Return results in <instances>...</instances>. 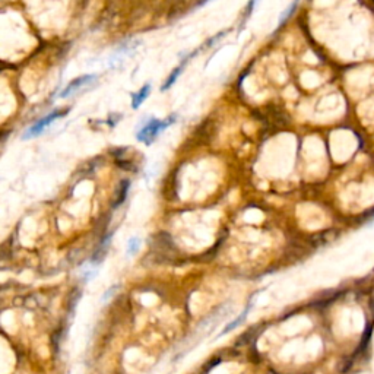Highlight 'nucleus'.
<instances>
[{
	"mask_svg": "<svg viewBox=\"0 0 374 374\" xmlns=\"http://www.w3.org/2000/svg\"><path fill=\"white\" fill-rule=\"evenodd\" d=\"M252 307H253V303L250 301V303L247 304V307L244 308L242 313L238 314V317H237V319H234L232 322H230V323H228V325H227V326H225L224 329L221 330V333L218 335V336H217V339H218V338H221V336H224V335H227V333H230V332L235 329V328H238V326L242 325L243 322L247 319V316H249V313H250Z\"/></svg>",
	"mask_w": 374,
	"mask_h": 374,
	"instance_id": "20e7f679",
	"label": "nucleus"
},
{
	"mask_svg": "<svg viewBox=\"0 0 374 374\" xmlns=\"http://www.w3.org/2000/svg\"><path fill=\"white\" fill-rule=\"evenodd\" d=\"M139 249H141V240H139V237H132V238L127 242L126 254H127V256H135V254L138 253Z\"/></svg>",
	"mask_w": 374,
	"mask_h": 374,
	"instance_id": "1a4fd4ad",
	"label": "nucleus"
},
{
	"mask_svg": "<svg viewBox=\"0 0 374 374\" xmlns=\"http://www.w3.org/2000/svg\"><path fill=\"white\" fill-rule=\"evenodd\" d=\"M129 180H124L123 183H121V193L120 196H119V200L116 202V206H119L121 205L123 202H124V199H126V193H127V190H129Z\"/></svg>",
	"mask_w": 374,
	"mask_h": 374,
	"instance_id": "9d476101",
	"label": "nucleus"
},
{
	"mask_svg": "<svg viewBox=\"0 0 374 374\" xmlns=\"http://www.w3.org/2000/svg\"><path fill=\"white\" fill-rule=\"evenodd\" d=\"M117 289H119V285H113L110 289H107V292L101 297V303H107V301L114 296V292H116Z\"/></svg>",
	"mask_w": 374,
	"mask_h": 374,
	"instance_id": "9b49d317",
	"label": "nucleus"
},
{
	"mask_svg": "<svg viewBox=\"0 0 374 374\" xmlns=\"http://www.w3.org/2000/svg\"><path fill=\"white\" fill-rule=\"evenodd\" d=\"M176 121H177L176 114H171V116L165 117L164 120H158V119H154V117H152V119L148 121V123L143 126L142 129L138 132L136 138H138V141H139V142L146 143V145H151V143L154 142L155 139L158 138V135H159V133L164 132L168 126H171V124H173V123H176Z\"/></svg>",
	"mask_w": 374,
	"mask_h": 374,
	"instance_id": "f257e3e1",
	"label": "nucleus"
},
{
	"mask_svg": "<svg viewBox=\"0 0 374 374\" xmlns=\"http://www.w3.org/2000/svg\"><path fill=\"white\" fill-rule=\"evenodd\" d=\"M297 6H298V3H297V2H294V3H291V5H289V6L286 8L285 11L281 13V16H279V21H278V28H281V26H282V25H284V23L288 21V18H289V16L292 15V13H294V11L297 9Z\"/></svg>",
	"mask_w": 374,
	"mask_h": 374,
	"instance_id": "6e6552de",
	"label": "nucleus"
},
{
	"mask_svg": "<svg viewBox=\"0 0 374 374\" xmlns=\"http://www.w3.org/2000/svg\"><path fill=\"white\" fill-rule=\"evenodd\" d=\"M149 92H151V84H146V85H143L138 94H135V95H133L132 107L135 109V110H138V109L141 107V104H142L143 101L149 97Z\"/></svg>",
	"mask_w": 374,
	"mask_h": 374,
	"instance_id": "39448f33",
	"label": "nucleus"
},
{
	"mask_svg": "<svg viewBox=\"0 0 374 374\" xmlns=\"http://www.w3.org/2000/svg\"><path fill=\"white\" fill-rule=\"evenodd\" d=\"M67 113V110L65 111H59V110H55L53 113H50V114H47L45 117H43L41 120H38L37 123H34L33 126H30L25 133L22 135V139L23 141H28V139H31V138H35V136H40L41 133L44 132L45 129L53 123L55 120L57 119H60L62 116H65Z\"/></svg>",
	"mask_w": 374,
	"mask_h": 374,
	"instance_id": "f03ea898",
	"label": "nucleus"
},
{
	"mask_svg": "<svg viewBox=\"0 0 374 374\" xmlns=\"http://www.w3.org/2000/svg\"><path fill=\"white\" fill-rule=\"evenodd\" d=\"M95 77H97V75H84V76H79L76 77V79H73V81L67 85L66 88L62 91L60 98H67L69 95L75 94V92L79 91L81 88H84V87L89 85L91 82H94Z\"/></svg>",
	"mask_w": 374,
	"mask_h": 374,
	"instance_id": "7ed1b4c3",
	"label": "nucleus"
},
{
	"mask_svg": "<svg viewBox=\"0 0 374 374\" xmlns=\"http://www.w3.org/2000/svg\"><path fill=\"white\" fill-rule=\"evenodd\" d=\"M187 63H189V60L187 59H184L183 62H181V65L178 67H176L174 70H173V73L168 76V79H167V82H165L164 85L161 87V91H167V89H170L173 85H174V82H176L177 79H178V76L181 75V72H183V69H184V66H186Z\"/></svg>",
	"mask_w": 374,
	"mask_h": 374,
	"instance_id": "423d86ee",
	"label": "nucleus"
},
{
	"mask_svg": "<svg viewBox=\"0 0 374 374\" xmlns=\"http://www.w3.org/2000/svg\"><path fill=\"white\" fill-rule=\"evenodd\" d=\"M110 240H111V234H109V238H107V240H105V238L102 240V243L99 244V247L97 249L95 254L92 256V259H91L92 263H99V262L104 259V256L107 253V249H109V244H110Z\"/></svg>",
	"mask_w": 374,
	"mask_h": 374,
	"instance_id": "0eeeda50",
	"label": "nucleus"
}]
</instances>
